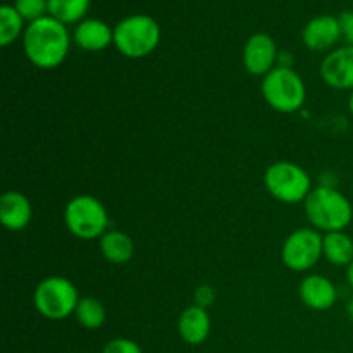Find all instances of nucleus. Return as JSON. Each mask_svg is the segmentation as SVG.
<instances>
[{"mask_svg":"<svg viewBox=\"0 0 353 353\" xmlns=\"http://www.w3.org/2000/svg\"><path fill=\"white\" fill-rule=\"evenodd\" d=\"M34 307L45 319L62 321L76 312L79 295L76 286L62 276L45 278L37 286L33 295Z\"/></svg>","mask_w":353,"mask_h":353,"instance_id":"423d86ee","label":"nucleus"},{"mask_svg":"<svg viewBox=\"0 0 353 353\" xmlns=\"http://www.w3.org/2000/svg\"><path fill=\"white\" fill-rule=\"evenodd\" d=\"M31 203L21 192H7L0 199V221L10 231H21L31 221Z\"/></svg>","mask_w":353,"mask_h":353,"instance_id":"ddd939ff","label":"nucleus"},{"mask_svg":"<svg viewBox=\"0 0 353 353\" xmlns=\"http://www.w3.org/2000/svg\"><path fill=\"white\" fill-rule=\"evenodd\" d=\"M179 336L190 345H200L209 338L210 317L207 309L199 305H192L183 310L178 321Z\"/></svg>","mask_w":353,"mask_h":353,"instance_id":"2eb2a0df","label":"nucleus"},{"mask_svg":"<svg viewBox=\"0 0 353 353\" xmlns=\"http://www.w3.org/2000/svg\"><path fill=\"white\" fill-rule=\"evenodd\" d=\"M323 255L333 265H350L353 261V240L343 231L324 234Z\"/></svg>","mask_w":353,"mask_h":353,"instance_id":"f3484780","label":"nucleus"},{"mask_svg":"<svg viewBox=\"0 0 353 353\" xmlns=\"http://www.w3.org/2000/svg\"><path fill=\"white\" fill-rule=\"evenodd\" d=\"M261 90L265 102L283 114L300 110L307 99L305 83L300 78L299 72L293 71L292 68H281V65L264 76Z\"/></svg>","mask_w":353,"mask_h":353,"instance_id":"20e7f679","label":"nucleus"},{"mask_svg":"<svg viewBox=\"0 0 353 353\" xmlns=\"http://www.w3.org/2000/svg\"><path fill=\"white\" fill-rule=\"evenodd\" d=\"M278 47L268 33H255L248 38L243 48V64L250 74L265 76L278 62Z\"/></svg>","mask_w":353,"mask_h":353,"instance_id":"1a4fd4ad","label":"nucleus"},{"mask_svg":"<svg viewBox=\"0 0 353 353\" xmlns=\"http://www.w3.org/2000/svg\"><path fill=\"white\" fill-rule=\"evenodd\" d=\"M348 109H350V112L353 116V90L350 92V97H348Z\"/></svg>","mask_w":353,"mask_h":353,"instance_id":"bb28decb","label":"nucleus"},{"mask_svg":"<svg viewBox=\"0 0 353 353\" xmlns=\"http://www.w3.org/2000/svg\"><path fill=\"white\" fill-rule=\"evenodd\" d=\"M214 300H216V292H214L212 286L202 285L195 290V305L207 309V307L212 305Z\"/></svg>","mask_w":353,"mask_h":353,"instance_id":"5701e85b","label":"nucleus"},{"mask_svg":"<svg viewBox=\"0 0 353 353\" xmlns=\"http://www.w3.org/2000/svg\"><path fill=\"white\" fill-rule=\"evenodd\" d=\"M100 250L110 264H126L134 254L133 240L123 231H107L100 238Z\"/></svg>","mask_w":353,"mask_h":353,"instance_id":"dca6fc26","label":"nucleus"},{"mask_svg":"<svg viewBox=\"0 0 353 353\" xmlns=\"http://www.w3.org/2000/svg\"><path fill=\"white\" fill-rule=\"evenodd\" d=\"M28 61L40 69L59 68L69 54V33L65 24L52 16H43L28 24L23 34Z\"/></svg>","mask_w":353,"mask_h":353,"instance_id":"f257e3e1","label":"nucleus"},{"mask_svg":"<svg viewBox=\"0 0 353 353\" xmlns=\"http://www.w3.org/2000/svg\"><path fill=\"white\" fill-rule=\"evenodd\" d=\"M300 299L309 309L327 310L336 303L338 293L331 279L310 274L300 285Z\"/></svg>","mask_w":353,"mask_h":353,"instance_id":"f8f14e48","label":"nucleus"},{"mask_svg":"<svg viewBox=\"0 0 353 353\" xmlns=\"http://www.w3.org/2000/svg\"><path fill=\"white\" fill-rule=\"evenodd\" d=\"M64 221L68 230L79 240L102 238L109 228V214L105 207L92 195L74 196L65 205Z\"/></svg>","mask_w":353,"mask_h":353,"instance_id":"39448f33","label":"nucleus"},{"mask_svg":"<svg viewBox=\"0 0 353 353\" xmlns=\"http://www.w3.org/2000/svg\"><path fill=\"white\" fill-rule=\"evenodd\" d=\"M341 24V33L347 38L348 45L353 47V12L352 10H347V12H341V16L338 17Z\"/></svg>","mask_w":353,"mask_h":353,"instance_id":"b1692460","label":"nucleus"},{"mask_svg":"<svg viewBox=\"0 0 353 353\" xmlns=\"http://www.w3.org/2000/svg\"><path fill=\"white\" fill-rule=\"evenodd\" d=\"M161 41V28L157 21L145 14L130 16L114 28V45L130 59L147 57Z\"/></svg>","mask_w":353,"mask_h":353,"instance_id":"7ed1b4c3","label":"nucleus"},{"mask_svg":"<svg viewBox=\"0 0 353 353\" xmlns=\"http://www.w3.org/2000/svg\"><path fill=\"white\" fill-rule=\"evenodd\" d=\"M23 17L14 6H2L0 9V45L7 47L23 31Z\"/></svg>","mask_w":353,"mask_h":353,"instance_id":"aec40b11","label":"nucleus"},{"mask_svg":"<svg viewBox=\"0 0 353 353\" xmlns=\"http://www.w3.org/2000/svg\"><path fill=\"white\" fill-rule=\"evenodd\" d=\"M347 314L350 316V319L353 321V296L348 300V305H347Z\"/></svg>","mask_w":353,"mask_h":353,"instance_id":"a878e982","label":"nucleus"},{"mask_svg":"<svg viewBox=\"0 0 353 353\" xmlns=\"http://www.w3.org/2000/svg\"><path fill=\"white\" fill-rule=\"evenodd\" d=\"M268 192L283 203L305 202L312 192V181L309 172L293 162H276L269 165L264 174Z\"/></svg>","mask_w":353,"mask_h":353,"instance_id":"0eeeda50","label":"nucleus"},{"mask_svg":"<svg viewBox=\"0 0 353 353\" xmlns=\"http://www.w3.org/2000/svg\"><path fill=\"white\" fill-rule=\"evenodd\" d=\"M347 278H348V285H350V288L353 290V261L352 264L348 265V271H347Z\"/></svg>","mask_w":353,"mask_h":353,"instance_id":"393cba45","label":"nucleus"},{"mask_svg":"<svg viewBox=\"0 0 353 353\" xmlns=\"http://www.w3.org/2000/svg\"><path fill=\"white\" fill-rule=\"evenodd\" d=\"M324 83L336 90H353V47L347 45L333 50L321 64Z\"/></svg>","mask_w":353,"mask_h":353,"instance_id":"9d476101","label":"nucleus"},{"mask_svg":"<svg viewBox=\"0 0 353 353\" xmlns=\"http://www.w3.org/2000/svg\"><path fill=\"white\" fill-rule=\"evenodd\" d=\"M102 353H141V348L138 347V343H134L133 340H128V338H116V340L109 341V343L103 347Z\"/></svg>","mask_w":353,"mask_h":353,"instance_id":"4be33fe9","label":"nucleus"},{"mask_svg":"<svg viewBox=\"0 0 353 353\" xmlns=\"http://www.w3.org/2000/svg\"><path fill=\"white\" fill-rule=\"evenodd\" d=\"M74 316L78 323L86 330H99L105 323L107 312L105 307L99 300L93 296H85V299H79Z\"/></svg>","mask_w":353,"mask_h":353,"instance_id":"6ab92c4d","label":"nucleus"},{"mask_svg":"<svg viewBox=\"0 0 353 353\" xmlns=\"http://www.w3.org/2000/svg\"><path fill=\"white\" fill-rule=\"evenodd\" d=\"M343 37L340 19L334 16H317L303 28L302 40L307 48L314 52L327 50Z\"/></svg>","mask_w":353,"mask_h":353,"instance_id":"9b49d317","label":"nucleus"},{"mask_svg":"<svg viewBox=\"0 0 353 353\" xmlns=\"http://www.w3.org/2000/svg\"><path fill=\"white\" fill-rule=\"evenodd\" d=\"M305 214L316 230L343 231L353 219L350 200L333 186H319L305 199Z\"/></svg>","mask_w":353,"mask_h":353,"instance_id":"f03ea898","label":"nucleus"},{"mask_svg":"<svg viewBox=\"0 0 353 353\" xmlns=\"http://www.w3.org/2000/svg\"><path fill=\"white\" fill-rule=\"evenodd\" d=\"M48 14L62 24L78 23L90 9V0H47Z\"/></svg>","mask_w":353,"mask_h":353,"instance_id":"a211bd4d","label":"nucleus"},{"mask_svg":"<svg viewBox=\"0 0 353 353\" xmlns=\"http://www.w3.org/2000/svg\"><path fill=\"white\" fill-rule=\"evenodd\" d=\"M324 236L317 230L302 228L286 238L281 250L283 264L292 271H309L323 257Z\"/></svg>","mask_w":353,"mask_h":353,"instance_id":"6e6552de","label":"nucleus"},{"mask_svg":"<svg viewBox=\"0 0 353 353\" xmlns=\"http://www.w3.org/2000/svg\"><path fill=\"white\" fill-rule=\"evenodd\" d=\"M74 41L88 52H100L114 43V30L100 19H85L76 26Z\"/></svg>","mask_w":353,"mask_h":353,"instance_id":"4468645a","label":"nucleus"},{"mask_svg":"<svg viewBox=\"0 0 353 353\" xmlns=\"http://www.w3.org/2000/svg\"><path fill=\"white\" fill-rule=\"evenodd\" d=\"M14 7L21 14V17L30 23L40 19L45 16V12H48L47 0H16Z\"/></svg>","mask_w":353,"mask_h":353,"instance_id":"412c9836","label":"nucleus"}]
</instances>
